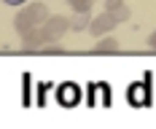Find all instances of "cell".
Here are the masks:
<instances>
[{"instance_id":"cell-7","label":"cell","mask_w":156,"mask_h":129,"mask_svg":"<svg viewBox=\"0 0 156 129\" xmlns=\"http://www.w3.org/2000/svg\"><path fill=\"white\" fill-rule=\"evenodd\" d=\"M89 22H92V16H89V14H76L73 19H70V30H76V32L89 30Z\"/></svg>"},{"instance_id":"cell-10","label":"cell","mask_w":156,"mask_h":129,"mask_svg":"<svg viewBox=\"0 0 156 129\" xmlns=\"http://www.w3.org/2000/svg\"><path fill=\"white\" fill-rule=\"evenodd\" d=\"M148 46L156 51V32H151V38H148Z\"/></svg>"},{"instance_id":"cell-8","label":"cell","mask_w":156,"mask_h":129,"mask_svg":"<svg viewBox=\"0 0 156 129\" xmlns=\"http://www.w3.org/2000/svg\"><path fill=\"white\" fill-rule=\"evenodd\" d=\"M92 3L94 0H67V5H70L76 14H89V11H92Z\"/></svg>"},{"instance_id":"cell-3","label":"cell","mask_w":156,"mask_h":129,"mask_svg":"<svg viewBox=\"0 0 156 129\" xmlns=\"http://www.w3.org/2000/svg\"><path fill=\"white\" fill-rule=\"evenodd\" d=\"M116 24H119V22L105 11V14H100V16H92V22H89V32H92L94 38H100V35H108Z\"/></svg>"},{"instance_id":"cell-4","label":"cell","mask_w":156,"mask_h":129,"mask_svg":"<svg viewBox=\"0 0 156 129\" xmlns=\"http://www.w3.org/2000/svg\"><path fill=\"white\" fill-rule=\"evenodd\" d=\"M46 40H43V35H41V27H32V30L22 32V51H38V48L43 46Z\"/></svg>"},{"instance_id":"cell-11","label":"cell","mask_w":156,"mask_h":129,"mask_svg":"<svg viewBox=\"0 0 156 129\" xmlns=\"http://www.w3.org/2000/svg\"><path fill=\"white\" fill-rule=\"evenodd\" d=\"M3 3H5V5H22L24 0H3Z\"/></svg>"},{"instance_id":"cell-6","label":"cell","mask_w":156,"mask_h":129,"mask_svg":"<svg viewBox=\"0 0 156 129\" xmlns=\"http://www.w3.org/2000/svg\"><path fill=\"white\" fill-rule=\"evenodd\" d=\"M119 40L116 38H102V40H97L92 48V54H119Z\"/></svg>"},{"instance_id":"cell-2","label":"cell","mask_w":156,"mask_h":129,"mask_svg":"<svg viewBox=\"0 0 156 129\" xmlns=\"http://www.w3.org/2000/svg\"><path fill=\"white\" fill-rule=\"evenodd\" d=\"M70 30V19H65V16H48L46 22L41 24V35H43V40L51 43V40H62V35Z\"/></svg>"},{"instance_id":"cell-1","label":"cell","mask_w":156,"mask_h":129,"mask_svg":"<svg viewBox=\"0 0 156 129\" xmlns=\"http://www.w3.org/2000/svg\"><path fill=\"white\" fill-rule=\"evenodd\" d=\"M48 16H51V14H48L46 3H32V5H27L24 11H19V16H16V22H14V27H16V32L22 35V32L32 30V27H41Z\"/></svg>"},{"instance_id":"cell-5","label":"cell","mask_w":156,"mask_h":129,"mask_svg":"<svg viewBox=\"0 0 156 129\" xmlns=\"http://www.w3.org/2000/svg\"><path fill=\"white\" fill-rule=\"evenodd\" d=\"M105 11H108V14L113 16L119 24L129 19V8H126V3H124V0H105Z\"/></svg>"},{"instance_id":"cell-9","label":"cell","mask_w":156,"mask_h":129,"mask_svg":"<svg viewBox=\"0 0 156 129\" xmlns=\"http://www.w3.org/2000/svg\"><path fill=\"white\" fill-rule=\"evenodd\" d=\"M38 51H43V54H65V48L57 46V43H46V46H41Z\"/></svg>"}]
</instances>
